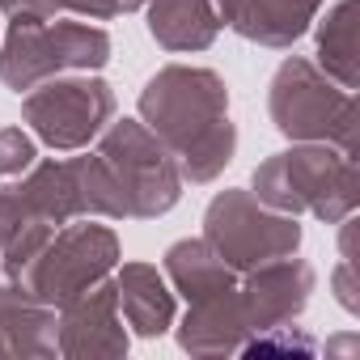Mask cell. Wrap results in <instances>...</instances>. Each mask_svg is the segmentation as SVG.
<instances>
[{
    "label": "cell",
    "instance_id": "6da1fadb",
    "mask_svg": "<svg viewBox=\"0 0 360 360\" xmlns=\"http://www.w3.org/2000/svg\"><path fill=\"white\" fill-rule=\"evenodd\" d=\"M140 123L169 148L183 183H212L238 153L229 85L212 68L165 64L140 89Z\"/></svg>",
    "mask_w": 360,
    "mask_h": 360
},
{
    "label": "cell",
    "instance_id": "7a4b0ae2",
    "mask_svg": "<svg viewBox=\"0 0 360 360\" xmlns=\"http://www.w3.org/2000/svg\"><path fill=\"white\" fill-rule=\"evenodd\" d=\"M255 200H263L276 212L288 217H318L322 225H339L356 212V157L318 144V140H292V148L271 153L255 178Z\"/></svg>",
    "mask_w": 360,
    "mask_h": 360
},
{
    "label": "cell",
    "instance_id": "3957f363",
    "mask_svg": "<svg viewBox=\"0 0 360 360\" xmlns=\"http://www.w3.org/2000/svg\"><path fill=\"white\" fill-rule=\"evenodd\" d=\"M110 64V34L81 18H43L13 9L0 47V81L18 98L68 72H98Z\"/></svg>",
    "mask_w": 360,
    "mask_h": 360
},
{
    "label": "cell",
    "instance_id": "277c9868",
    "mask_svg": "<svg viewBox=\"0 0 360 360\" xmlns=\"http://www.w3.org/2000/svg\"><path fill=\"white\" fill-rule=\"evenodd\" d=\"M267 115L288 140H318L356 157V94L330 81L305 56H292L276 68L267 89Z\"/></svg>",
    "mask_w": 360,
    "mask_h": 360
},
{
    "label": "cell",
    "instance_id": "5b68a950",
    "mask_svg": "<svg viewBox=\"0 0 360 360\" xmlns=\"http://www.w3.org/2000/svg\"><path fill=\"white\" fill-rule=\"evenodd\" d=\"M119 238L110 225H94L85 221H68L60 225L47 246L26 263V271L9 284H18L22 292H30L34 301L60 309L72 297H81L85 288H94L98 280H106L119 267Z\"/></svg>",
    "mask_w": 360,
    "mask_h": 360
},
{
    "label": "cell",
    "instance_id": "8992f818",
    "mask_svg": "<svg viewBox=\"0 0 360 360\" xmlns=\"http://www.w3.org/2000/svg\"><path fill=\"white\" fill-rule=\"evenodd\" d=\"M98 157L110 165L115 183L123 191L127 204V221H153L165 217L178 195H183V174L178 161L169 157V148L140 123V119H110V127L94 140Z\"/></svg>",
    "mask_w": 360,
    "mask_h": 360
},
{
    "label": "cell",
    "instance_id": "52a82bcc",
    "mask_svg": "<svg viewBox=\"0 0 360 360\" xmlns=\"http://www.w3.org/2000/svg\"><path fill=\"white\" fill-rule=\"evenodd\" d=\"M115 110H119L115 89L102 77H89V72L51 77V81L34 85L30 94H22L26 127L34 131V140H43L56 153L89 148L110 127Z\"/></svg>",
    "mask_w": 360,
    "mask_h": 360
},
{
    "label": "cell",
    "instance_id": "ba28073f",
    "mask_svg": "<svg viewBox=\"0 0 360 360\" xmlns=\"http://www.w3.org/2000/svg\"><path fill=\"white\" fill-rule=\"evenodd\" d=\"M204 242L238 271H255L263 263L288 259L301 246V225L288 212L267 208L255 191H221L204 212Z\"/></svg>",
    "mask_w": 360,
    "mask_h": 360
},
{
    "label": "cell",
    "instance_id": "9c48e42d",
    "mask_svg": "<svg viewBox=\"0 0 360 360\" xmlns=\"http://www.w3.org/2000/svg\"><path fill=\"white\" fill-rule=\"evenodd\" d=\"M309 292H314V267L305 259L288 255V259H276V263L246 271V280H238V288H233V305L242 314L246 339L301 318V309L309 305Z\"/></svg>",
    "mask_w": 360,
    "mask_h": 360
},
{
    "label": "cell",
    "instance_id": "30bf717a",
    "mask_svg": "<svg viewBox=\"0 0 360 360\" xmlns=\"http://www.w3.org/2000/svg\"><path fill=\"white\" fill-rule=\"evenodd\" d=\"M60 314V356H123L127 330L115 297V280H98L81 297L56 309Z\"/></svg>",
    "mask_w": 360,
    "mask_h": 360
},
{
    "label": "cell",
    "instance_id": "8fae6325",
    "mask_svg": "<svg viewBox=\"0 0 360 360\" xmlns=\"http://www.w3.org/2000/svg\"><path fill=\"white\" fill-rule=\"evenodd\" d=\"M221 26L242 34L246 43L288 51L301 34H309L322 0H212Z\"/></svg>",
    "mask_w": 360,
    "mask_h": 360
},
{
    "label": "cell",
    "instance_id": "7c38bea8",
    "mask_svg": "<svg viewBox=\"0 0 360 360\" xmlns=\"http://www.w3.org/2000/svg\"><path fill=\"white\" fill-rule=\"evenodd\" d=\"M5 191L30 212L39 217L43 225L60 229L68 221H81L85 208H81V191H77V174H72V157H39L22 178H9Z\"/></svg>",
    "mask_w": 360,
    "mask_h": 360
},
{
    "label": "cell",
    "instance_id": "4fadbf2b",
    "mask_svg": "<svg viewBox=\"0 0 360 360\" xmlns=\"http://www.w3.org/2000/svg\"><path fill=\"white\" fill-rule=\"evenodd\" d=\"M110 280H115L123 326H131L144 339H157L174 326V292L153 263H119Z\"/></svg>",
    "mask_w": 360,
    "mask_h": 360
},
{
    "label": "cell",
    "instance_id": "5bb4252c",
    "mask_svg": "<svg viewBox=\"0 0 360 360\" xmlns=\"http://www.w3.org/2000/svg\"><path fill=\"white\" fill-rule=\"evenodd\" d=\"M60 314L18 284H0V356H56Z\"/></svg>",
    "mask_w": 360,
    "mask_h": 360
},
{
    "label": "cell",
    "instance_id": "9a60e30c",
    "mask_svg": "<svg viewBox=\"0 0 360 360\" xmlns=\"http://www.w3.org/2000/svg\"><path fill=\"white\" fill-rule=\"evenodd\" d=\"M148 34L161 51L169 56H191V51H208L221 34V18L212 0H148Z\"/></svg>",
    "mask_w": 360,
    "mask_h": 360
},
{
    "label": "cell",
    "instance_id": "2e32d148",
    "mask_svg": "<svg viewBox=\"0 0 360 360\" xmlns=\"http://www.w3.org/2000/svg\"><path fill=\"white\" fill-rule=\"evenodd\" d=\"M165 280L174 284V292H183L191 305L221 297L229 288H238V271L204 242V238H183L165 250Z\"/></svg>",
    "mask_w": 360,
    "mask_h": 360
},
{
    "label": "cell",
    "instance_id": "e0dca14e",
    "mask_svg": "<svg viewBox=\"0 0 360 360\" xmlns=\"http://www.w3.org/2000/svg\"><path fill=\"white\" fill-rule=\"evenodd\" d=\"M318 22V68L339 81L343 89L356 94L360 85V68H356V0H339L335 9H326V18Z\"/></svg>",
    "mask_w": 360,
    "mask_h": 360
},
{
    "label": "cell",
    "instance_id": "ac0fdd59",
    "mask_svg": "<svg viewBox=\"0 0 360 360\" xmlns=\"http://www.w3.org/2000/svg\"><path fill=\"white\" fill-rule=\"evenodd\" d=\"M72 174H77V191H81V208L85 217H102V221H127V204H123V191L115 183L110 165L94 153H77L72 157Z\"/></svg>",
    "mask_w": 360,
    "mask_h": 360
},
{
    "label": "cell",
    "instance_id": "d6986e66",
    "mask_svg": "<svg viewBox=\"0 0 360 360\" xmlns=\"http://www.w3.org/2000/svg\"><path fill=\"white\" fill-rule=\"evenodd\" d=\"M39 161V140L26 127H0V183L22 178Z\"/></svg>",
    "mask_w": 360,
    "mask_h": 360
},
{
    "label": "cell",
    "instance_id": "ffe728a7",
    "mask_svg": "<svg viewBox=\"0 0 360 360\" xmlns=\"http://www.w3.org/2000/svg\"><path fill=\"white\" fill-rule=\"evenodd\" d=\"M330 284H335V297H339V305H343L347 314H356V292H352V259H339V267H335Z\"/></svg>",
    "mask_w": 360,
    "mask_h": 360
},
{
    "label": "cell",
    "instance_id": "44dd1931",
    "mask_svg": "<svg viewBox=\"0 0 360 360\" xmlns=\"http://www.w3.org/2000/svg\"><path fill=\"white\" fill-rule=\"evenodd\" d=\"M144 5H148V0H119L123 13H136V9H144Z\"/></svg>",
    "mask_w": 360,
    "mask_h": 360
},
{
    "label": "cell",
    "instance_id": "7402d4cb",
    "mask_svg": "<svg viewBox=\"0 0 360 360\" xmlns=\"http://www.w3.org/2000/svg\"><path fill=\"white\" fill-rule=\"evenodd\" d=\"M18 5H22V0H0V13H13Z\"/></svg>",
    "mask_w": 360,
    "mask_h": 360
}]
</instances>
